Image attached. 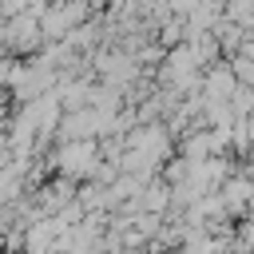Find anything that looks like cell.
<instances>
[{"label": "cell", "mask_w": 254, "mask_h": 254, "mask_svg": "<svg viewBox=\"0 0 254 254\" xmlns=\"http://www.w3.org/2000/svg\"><path fill=\"white\" fill-rule=\"evenodd\" d=\"M103 163V155H99V143L95 139H79V143H60V151L52 155V167L64 175V179H71V183H79V179H91V171Z\"/></svg>", "instance_id": "1"}, {"label": "cell", "mask_w": 254, "mask_h": 254, "mask_svg": "<svg viewBox=\"0 0 254 254\" xmlns=\"http://www.w3.org/2000/svg\"><path fill=\"white\" fill-rule=\"evenodd\" d=\"M52 246H56L52 218H32L24 226V254H52Z\"/></svg>", "instance_id": "3"}, {"label": "cell", "mask_w": 254, "mask_h": 254, "mask_svg": "<svg viewBox=\"0 0 254 254\" xmlns=\"http://www.w3.org/2000/svg\"><path fill=\"white\" fill-rule=\"evenodd\" d=\"M234 87H238V79H234L230 64H210V67L202 71V79H198V95H202V103H230Z\"/></svg>", "instance_id": "2"}]
</instances>
